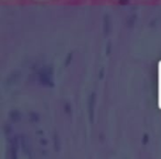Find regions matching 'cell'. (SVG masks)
Masks as SVG:
<instances>
[]
</instances>
